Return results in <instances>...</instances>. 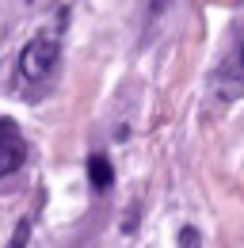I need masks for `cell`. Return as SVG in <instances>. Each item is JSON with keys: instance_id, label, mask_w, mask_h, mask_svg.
Returning <instances> with one entry per match:
<instances>
[{"instance_id": "1", "label": "cell", "mask_w": 244, "mask_h": 248, "mask_svg": "<svg viewBox=\"0 0 244 248\" xmlns=\"http://www.w3.org/2000/svg\"><path fill=\"white\" fill-rule=\"evenodd\" d=\"M58 58H61V46L50 34H38V38H30L27 46H23V54H19V73H23L27 80L50 77L54 65H58Z\"/></svg>"}, {"instance_id": "2", "label": "cell", "mask_w": 244, "mask_h": 248, "mask_svg": "<svg viewBox=\"0 0 244 248\" xmlns=\"http://www.w3.org/2000/svg\"><path fill=\"white\" fill-rule=\"evenodd\" d=\"M23 156H27V141H23L19 126L12 119H0V176L15 172L23 164Z\"/></svg>"}, {"instance_id": "3", "label": "cell", "mask_w": 244, "mask_h": 248, "mask_svg": "<svg viewBox=\"0 0 244 248\" xmlns=\"http://www.w3.org/2000/svg\"><path fill=\"white\" fill-rule=\"evenodd\" d=\"M88 180L95 191H107L115 184V172H111V160L107 156H88Z\"/></svg>"}, {"instance_id": "4", "label": "cell", "mask_w": 244, "mask_h": 248, "mask_svg": "<svg viewBox=\"0 0 244 248\" xmlns=\"http://www.w3.org/2000/svg\"><path fill=\"white\" fill-rule=\"evenodd\" d=\"M27 237H30V217H19V225H15V233H12L8 248H27Z\"/></svg>"}, {"instance_id": "5", "label": "cell", "mask_w": 244, "mask_h": 248, "mask_svg": "<svg viewBox=\"0 0 244 248\" xmlns=\"http://www.w3.org/2000/svg\"><path fill=\"white\" fill-rule=\"evenodd\" d=\"M180 248H198V233H195L191 225L183 229V237H180Z\"/></svg>"}, {"instance_id": "6", "label": "cell", "mask_w": 244, "mask_h": 248, "mask_svg": "<svg viewBox=\"0 0 244 248\" xmlns=\"http://www.w3.org/2000/svg\"><path fill=\"white\" fill-rule=\"evenodd\" d=\"M172 0H145V8H149V16H160L164 8H168Z\"/></svg>"}, {"instance_id": "7", "label": "cell", "mask_w": 244, "mask_h": 248, "mask_svg": "<svg viewBox=\"0 0 244 248\" xmlns=\"http://www.w3.org/2000/svg\"><path fill=\"white\" fill-rule=\"evenodd\" d=\"M237 65L244 69V42H241V54H237Z\"/></svg>"}]
</instances>
